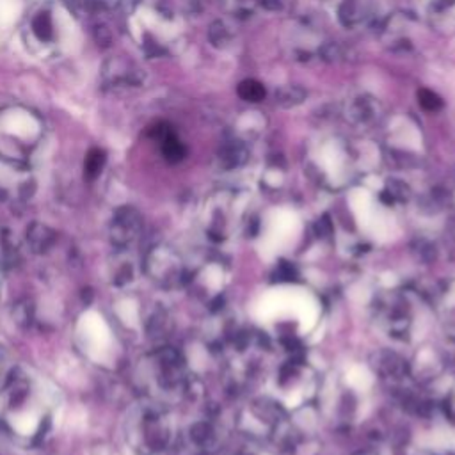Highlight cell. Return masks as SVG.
I'll use <instances>...</instances> for the list:
<instances>
[{
	"label": "cell",
	"instance_id": "cell-6",
	"mask_svg": "<svg viewBox=\"0 0 455 455\" xmlns=\"http://www.w3.org/2000/svg\"><path fill=\"white\" fill-rule=\"evenodd\" d=\"M238 94L245 101L258 103V101H261L265 98V87L259 82H256V80H243L238 85Z\"/></svg>",
	"mask_w": 455,
	"mask_h": 455
},
{
	"label": "cell",
	"instance_id": "cell-2",
	"mask_svg": "<svg viewBox=\"0 0 455 455\" xmlns=\"http://www.w3.org/2000/svg\"><path fill=\"white\" fill-rule=\"evenodd\" d=\"M130 435L133 439H139L135 444L142 446L144 450H151V451L160 450L165 444V428H164L160 412L149 407H144L142 411H139L132 421Z\"/></svg>",
	"mask_w": 455,
	"mask_h": 455
},
{
	"label": "cell",
	"instance_id": "cell-9",
	"mask_svg": "<svg viewBox=\"0 0 455 455\" xmlns=\"http://www.w3.org/2000/svg\"><path fill=\"white\" fill-rule=\"evenodd\" d=\"M32 311H34L32 304H30L28 300H23V302H20V304L14 306L12 316H14V320H16V323L27 327V325L32 322Z\"/></svg>",
	"mask_w": 455,
	"mask_h": 455
},
{
	"label": "cell",
	"instance_id": "cell-7",
	"mask_svg": "<svg viewBox=\"0 0 455 455\" xmlns=\"http://www.w3.org/2000/svg\"><path fill=\"white\" fill-rule=\"evenodd\" d=\"M162 153L169 162H180L185 156V148L171 133H165L162 137Z\"/></svg>",
	"mask_w": 455,
	"mask_h": 455
},
{
	"label": "cell",
	"instance_id": "cell-1",
	"mask_svg": "<svg viewBox=\"0 0 455 455\" xmlns=\"http://www.w3.org/2000/svg\"><path fill=\"white\" fill-rule=\"evenodd\" d=\"M0 414L2 419L7 421L11 427L14 425V421H20L27 414L41 427L43 421H46L44 407L39 405L32 380L20 370H14L11 373L4 389L0 391Z\"/></svg>",
	"mask_w": 455,
	"mask_h": 455
},
{
	"label": "cell",
	"instance_id": "cell-8",
	"mask_svg": "<svg viewBox=\"0 0 455 455\" xmlns=\"http://www.w3.org/2000/svg\"><path fill=\"white\" fill-rule=\"evenodd\" d=\"M418 101L428 112H435V110H439L443 107V100L435 92H432L428 89H421L418 92Z\"/></svg>",
	"mask_w": 455,
	"mask_h": 455
},
{
	"label": "cell",
	"instance_id": "cell-5",
	"mask_svg": "<svg viewBox=\"0 0 455 455\" xmlns=\"http://www.w3.org/2000/svg\"><path fill=\"white\" fill-rule=\"evenodd\" d=\"M103 165H105V153H103L101 149L94 148V149H91V151L87 153V156H85L84 172H85V176H87L89 180H94V178L101 172Z\"/></svg>",
	"mask_w": 455,
	"mask_h": 455
},
{
	"label": "cell",
	"instance_id": "cell-4",
	"mask_svg": "<svg viewBox=\"0 0 455 455\" xmlns=\"http://www.w3.org/2000/svg\"><path fill=\"white\" fill-rule=\"evenodd\" d=\"M57 242V233L41 222H32L27 228V243L32 252L44 254L48 252Z\"/></svg>",
	"mask_w": 455,
	"mask_h": 455
},
{
	"label": "cell",
	"instance_id": "cell-3",
	"mask_svg": "<svg viewBox=\"0 0 455 455\" xmlns=\"http://www.w3.org/2000/svg\"><path fill=\"white\" fill-rule=\"evenodd\" d=\"M142 231V217L132 206L117 208L112 215L108 235L117 249L130 247Z\"/></svg>",
	"mask_w": 455,
	"mask_h": 455
}]
</instances>
